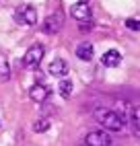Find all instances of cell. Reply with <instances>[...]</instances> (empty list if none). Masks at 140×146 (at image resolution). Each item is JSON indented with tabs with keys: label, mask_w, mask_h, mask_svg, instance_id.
Instances as JSON below:
<instances>
[{
	"label": "cell",
	"mask_w": 140,
	"mask_h": 146,
	"mask_svg": "<svg viewBox=\"0 0 140 146\" xmlns=\"http://www.w3.org/2000/svg\"><path fill=\"white\" fill-rule=\"evenodd\" d=\"M29 97H31V101H35V103H45V99L49 97V89L45 84H33L31 89H29Z\"/></svg>",
	"instance_id": "8"
},
{
	"label": "cell",
	"mask_w": 140,
	"mask_h": 146,
	"mask_svg": "<svg viewBox=\"0 0 140 146\" xmlns=\"http://www.w3.org/2000/svg\"><path fill=\"white\" fill-rule=\"evenodd\" d=\"M130 117H132V125H134V130L140 134V107H134V109L130 111Z\"/></svg>",
	"instance_id": "14"
},
{
	"label": "cell",
	"mask_w": 140,
	"mask_h": 146,
	"mask_svg": "<svg viewBox=\"0 0 140 146\" xmlns=\"http://www.w3.org/2000/svg\"><path fill=\"white\" fill-rule=\"evenodd\" d=\"M76 56H78V60H83V62H91V60H93V56H95L93 43H91V41H83V43H78V45H76Z\"/></svg>",
	"instance_id": "9"
},
{
	"label": "cell",
	"mask_w": 140,
	"mask_h": 146,
	"mask_svg": "<svg viewBox=\"0 0 140 146\" xmlns=\"http://www.w3.org/2000/svg\"><path fill=\"white\" fill-rule=\"evenodd\" d=\"M15 21L19 25L31 27V25L37 23V11L31 4H21V6H17V11H15Z\"/></svg>",
	"instance_id": "3"
},
{
	"label": "cell",
	"mask_w": 140,
	"mask_h": 146,
	"mask_svg": "<svg viewBox=\"0 0 140 146\" xmlns=\"http://www.w3.org/2000/svg\"><path fill=\"white\" fill-rule=\"evenodd\" d=\"M70 17L76 19V21H81V23H89L91 21V6H89L85 0L83 2H76L70 6Z\"/></svg>",
	"instance_id": "6"
},
{
	"label": "cell",
	"mask_w": 140,
	"mask_h": 146,
	"mask_svg": "<svg viewBox=\"0 0 140 146\" xmlns=\"http://www.w3.org/2000/svg\"><path fill=\"white\" fill-rule=\"evenodd\" d=\"M101 64L107 66V68H115V66L122 64V54H119L117 50H107L101 56Z\"/></svg>",
	"instance_id": "10"
},
{
	"label": "cell",
	"mask_w": 140,
	"mask_h": 146,
	"mask_svg": "<svg viewBox=\"0 0 140 146\" xmlns=\"http://www.w3.org/2000/svg\"><path fill=\"white\" fill-rule=\"evenodd\" d=\"M87 146H111V138L105 130H97V132H89L85 138Z\"/></svg>",
	"instance_id": "5"
},
{
	"label": "cell",
	"mask_w": 140,
	"mask_h": 146,
	"mask_svg": "<svg viewBox=\"0 0 140 146\" xmlns=\"http://www.w3.org/2000/svg\"><path fill=\"white\" fill-rule=\"evenodd\" d=\"M49 125H52V121H49L47 117H39L37 121H33V132H37V134L47 132V130H49Z\"/></svg>",
	"instance_id": "13"
},
{
	"label": "cell",
	"mask_w": 140,
	"mask_h": 146,
	"mask_svg": "<svg viewBox=\"0 0 140 146\" xmlns=\"http://www.w3.org/2000/svg\"><path fill=\"white\" fill-rule=\"evenodd\" d=\"M64 23H66L64 11H62V8H56L54 13H49L45 17V21L41 23V29H43V33H47V35H56V33L62 31Z\"/></svg>",
	"instance_id": "2"
},
{
	"label": "cell",
	"mask_w": 140,
	"mask_h": 146,
	"mask_svg": "<svg viewBox=\"0 0 140 146\" xmlns=\"http://www.w3.org/2000/svg\"><path fill=\"white\" fill-rule=\"evenodd\" d=\"M58 91H60V95H62L64 99H68V97L72 95V82H70L68 78H62L60 84H58Z\"/></svg>",
	"instance_id": "12"
},
{
	"label": "cell",
	"mask_w": 140,
	"mask_h": 146,
	"mask_svg": "<svg viewBox=\"0 0 140 146\" xmlns=\"http://www.w3.org/2000/svg\"><path fill=\"white\" fill-rule=\"evenodd\" d=\"M43 54H45L43 45H41V43H33V45L25 52V56H23V64H25L27 68H37L39 62L43 60Z\"/></svg>",
	"instance_id": "4"
},
{
	"label": "cell",
	"mask_w": 140,
	"mask_h": 146,
	"mask_svg": "<svg viewBox=\"0 0 140 146\" xmlns=\"http://www.w3.org/2000/svg\"><path fill=\"white\" fill-rule=\"evenodd\" d=\"M126 27L130 29V31H140V19H128Z\"/></svg>",
	"instance_id": "15"
},
{
	"label": "cell",
	"mask_w": 140,
	"mask_h": 146,
	"mask_svg": "<svg viewBox=\"0 0 140 146\" xmlns=\"http://www.w3.org/2000/svg\"><path fill=\"white\" fill-rule=\"evenodd\" d=\"M93 115H95L97 123H101V128L105 132H119L126 123V119H122L113 109H107V107H97Z\"/></svg>",
	"instance_id": "1"
},
{
	"label": "cell",
	"mask_w": 140,
	"mask_h": 146,
	"mask_svg": "<svg viewBox=\"0 0 140 146\" xmlns=\"http://www.w3.org/2000/svg\"><path fill=\"white\" fill-rule=\"evenodd\" d=\"M0 78H4V80L11 78V66H8V60L4 54H0Z\"/></svg>",
	"instance_id": "11"
},
{
	"label": "cell",
	"mask_w": 140,
	"mask_h": 146,
	"mask_svg": "<svg viewBox=\"0 0 140 146\" xmlns=\"http://www.w3.org/2000/svg\"><path fill=\"white\" fill-rule=\"evenodd\" d=\"M83 146H87V144H83Z\"/></svg>",
	"instance_id": "16"
},
{
	"label": "cell",
	"mask_w": 140,
	"mask_h": 146,
	"mask_svg": "<svg viewBox=\"0 0 140 146\" xmlns=\"http://www.w3.org/2000/svg\"><path fill=\"white\" fill-rule=\"evenodd\" d=\"M47 72L52 76H58V78H64V76L68 74L66 60H62V58H54V60L49 62V66H47Z\"/></svg>",
	"instance_id": "7"
}]
</instances>
